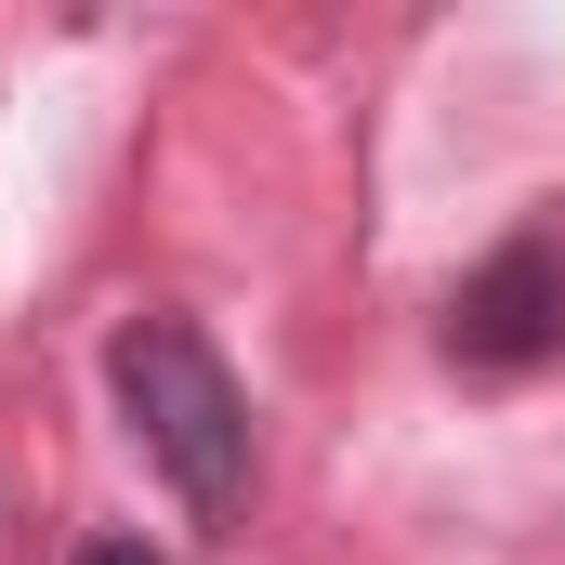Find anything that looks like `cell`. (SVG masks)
I'll return each mask as SVG.
<instances>
[{
  "mask_svg": "<svg viewBox=\"0 0 565 565\" xmlns=\"http://www.w3.org/2000/svg\"><path fill=\"white\" fill-rule=\"evenodd\" d=\"M106 395H119L132 447L171 473V500L224 526L237 487H250V395H237V369L211 355V329H198V316H132V329L106 342Z\"/></svg>",
  "mask_w": 565,
  "mask_h": 565,
  "instance_id": "cell-1",
  "label": "cell"
},
{
  "mask_svg": "<svg viewBox=\"0 0 565 565\" xmlns=\"http://www.w3.org/2000/svg\"><path fill=\"white\" fill-rule=\"evenodd\" d=\"M565 355V237H513L447 289V369L473 382H526Z\"/></svg>",
  "mask_w": 565,
  "mask_h": 565,
  "instance_id": "cell-2",
  "label": "cell"
},
{
  "mask_svg": "<svg viewBox=\"0 0 565 565\" xmlns=\"http://www.w3.org/2000/svg\"><path fill=\"white\" fill-rule=\"evenodd\" d=\"M79 565H171V553H145V540H93Z\"/></svg>",
  "mask_w": 565,
  "mask_h": 565,
  "instance_id": "cell-3",
  "label": "cell"
}]
</instances>
